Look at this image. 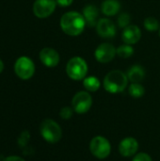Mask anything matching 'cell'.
Returning <instances> with one entry per match:
<instances>
[{
  "mask_svg": "<svg viewBox=\"0 0 160 161\" xmlns=\"http://www.w3.org/2000/svg\"><path fill=\"white\" fill-rule=\"evenodd\" d=\"M144 26L148 31H157L159 28V22L155 17H148L144 20Z\"/></svg>",
  "mask_w": 160,
  "mask_h": 161,
  "instance_id": "cell-20",
  "label": "cell"
},
{
  "mask_svg": "<svg viewBox=\"0 0 160 161\" xmlns=\"http://www.w3.org/2000/svg\"><path fill=\"white\" fill-rule=\"evenodd\" d=\"M83 86L85 87V89L87 91L94 92H97L99 90V88H100V81L95 76L85 77L84 81H83Z\"/></svg>",
  "mask_w": 160,
  "mask_h": 161,
  "instance_id": "cell-17",
  "label": "cell"
},
{
  "mask_svg": "<svg viewBox=\"0 0 160 161\" xmlns=\"http://www.w3.org/2000/svg\"><path fill=\"white\" fill-rule=\"evenodd\" d=\"M86 25L83 14L76 11H68L64 13L60 19V27L64 33L69 36L80 35Z\"/></svg>",
  "mask_w": 160,
  "mask_h": 161,
  "instance_id": "cell-1",
  "label": "cell"
},
{
  "mask_svg": "<svg viewBox=\"0 0 160 161\" xmlns=\"http://www.w3.org/2000/svg\"><path fill=\"white\" fill-rule=\"evenodd\" d=\"M92 106V97L88 92H78L72 100V108L78 114L86 113Z\"/></svg>",
  "mask_w": 160,
  "mask_h": 161,
  "instance_id": "cell-7",
  "label": "cell"
},
{
  "mask_svg": "<svg viewBox=\"0 0 160 161\" xmlns=\"http://www.w3.org/2000/svg\"><path fill=\"white\" fill-rule=\"evenodd\" d=\"M96 31L104 39H111L116 34V26L113 22L108 18H102L96 25Z\"/></svg>",
  "mask_w": 160,
  "mask_h": 161,
  "instance_id": "cell-11",
  "label": "cell"
},
{
  "mask_svg": "<svg viewBox=\"0 0 160 161\" xmlns=\"http://www.w3.org/2000/svg\"><path fill=\"white\" fill-rule=\"evenodd\" d=\"M2 161H25L23 158L18 157V156H9L4 158Z\"/></svg>",
  "mask_w": 160,
  "mask_h": 161,
  "instance_id": "cell-25",
  "label": "cell"
},
{
  "mask_svg": "<svg viewBox=\"0 0 160 161\" xmlns=\"http://www.w3.org/2000/svg\"><path fill=\"white\" fill-rule=\"evenodd\" d=\"M121 5L118 0H105L102 4V12L107 16L116 15L120 10Z\"/></svg>",
  "mask_w": 160,
  "mask_h": 161,
  "instance_id": "cell-16",
  "label": "cell"
},
{
  "mask_svg": "<svg viewBox=\"0 0 160 161\" xmlns=\"http://www.w3.org/2000/svg\"><path fill=\"white\" fill-rule=\"evenodd\" d=\"M139 150V142L133 137H127L121 141L119 144V152L124 158L135 156Z\"/></svg>",
  "mask_w": 160,
  "mask_h": 161,
  "instance_id": "cell-10",
  "label": "cell"
},
{
  "mask_svg": "<svg viewBox=\"0 0 160 161\" xmlns=\"http://www.w3.org/2000/svg\"><path fill=\"white\" fill-rule=\"evenodd\" d=\"M40 133L43 140L49 143H57L62 137L61 127L52 119H45L41 122L40 125Z\"/></svg>",
  "mask_w": 160,
  "mask_h": 161,
  "instance_id": "cell-3",
  "label": "cell"
},
{
  "mask_svg": "<svg viewBox=\"0 0 160 161\" xmlns=\"http://www.w3.org/2000/svg\"><path fill=\"white\" fill-rule=\"evenodd\" d=\"M133 54H134V48L130 44L121 45L120 47L117 48V55L120 58H127L131 57Z\"/></svg>",
  "mask_w": 160,
  "mask_h": 161,
  "instance_id": "cell-19",
  "label": "cell"
},
{
  "mask_svg": "<svg viewBox=\"0 0 160 161\" xmlns=\"http://www.w3.org/2000/svg\"><path fill=\"white\" fill-rule=\"evenodd\" d=\"M132 161H153V159L147 153H139L134 156Z\"/></svg>",
  "mask_w": 160,
  "mask_h": 161,
  "instance_id": "cell-24",
  "label": "cell"
},
{
  "mask_svg": "<svg viewBox=\"0 0 160 161\" xmlns=\"http://www.w3.org/2000/svg\"><path fill=\"white\" fill-rule=\"evenodd\" d=\"M14 71L19 78L27 80L34 75L35 64L31 58L27 57H20L15 62Z\"/></svg>",
  "mask_w": 160,
  "mask_h": 161,
  "instance_id": "cell-6",
  "label": "cell"
},
{
  "mask_svg": "<svg viewBox=\"0 0 160 161\" xmlns=\"http://www.w3.org/2000/svg\"><path fill=\"white\" fill-rule=\"evenodd\" d=\"M30 140V134L27 130H25L21 133L18 138V145L21 147H25Z\"/></svg>",
  "mask_w": 160,
  "mask_h": 161,
  "instance_id": "cell-23",
  "label": "cell"
},
{
  "mask_svg": "<svg viewBox=\"0 0 160 161\" xmlns=\"http://www.w3.org/2000/svg\"><path fill=\"white\" fill-rule=\"evenodd\" d=\"M159 36H160V29H159Z\"/></svg>",
  "mask_w": 160,
  "mask_h": 161,
  "instance_id": "cell-28",
  "label": "cell"
},
{
  "mask_svg": "<svg viewBox=\"0 0 160 161\" xmlns=\"http://www.w3.org/2000/svg\"><path fill=\"white\" fill-rule=\"evenodd\" d=\"M40 59L43 65L49 68L56 67L59 62V55L53 48H43L40 52Z\"/></svg>",
  "mask_w": 160,
  "mask_h": 161,
  "instance_id": "cell-12",
  "label": "cell"
},
{
  "mask_svg": "<svg viewBox=\"0 0 160 161\" xmlns=\"http://www.w3.org/2000/svg\"><path fill=\"white\" fill-rule=\"evenodd\" d=\"M128 92L132 97L140 98V97L143 96V94L145 92V90H144V87L141 84H140V83H132L129 86Z\"/></svg>",
  "mask_w": 160,
  "mask_h": 161,
  "instance_id": "cell-18",
  "label": "cell"
},
{
  "mask_svg": "<svg viewBox=\"0 0 160 161\" xmlns=\"http://www.w3.org/2000/svg\"><path fill=\"white\" fill-rule=\"evenodd\" d=\"M0 161H1V160H0Z\"/></svg>",
  "mask_w": 160,
  "mask_h": 161,
  "instance_id": "cell-29",
  "label": "cell"
},
{
  "mask_svg": "<svg viewBox=\"0 0 160 161\" xmlns=\"http://www.w3.org/2000/svg\"><path fill=\"white\" fill-rule=\"evenodd\" d=\"M74 108L70 107H64L60 109L59 111V116L63 120H69L73 117L74 115Z\"/></svg>",
  "mask_w": 160,
  "mask_h": 161,
  "instance_id": "cell-22",
  "label": "cell"
},
{
  "mask_svg": "<svg viewBox=\"0 0 160 161\" xmlns=\"http://www.w3.org/2000/svg\"><path fill=\"white\" fill-rule=\"evenodd\" d=\"M128 83L127 75L119 70L109 72L104 78V88L109 93H119L125 90Z\"/></svg>",
  "mask_w": 160,
  "mask_h": 161,
  "instance_id": "cell-2",
  "label": "cell"
},
{
  "mask_svg": "<svg viewBox=\"0 0 160 161\" xmlns=\"http://www.w3.org/2000/svg\"><path fill=\"white\" fill-rule=\"evenodd\" d=\"M122 38L125 44H135L141 40V31L139 26L135 25H129L128 26L124 28Z\"/></svg>",
  "mask_w": 160,
  "mask_h": 161,
  "instance_id": "cell-13",
  "label": "cell"
},
{
  "mask_svg": "<svg viewBox=\"0 0 160 161\" xmlns=\"http://www.w3.org/2000/svg\"><path fill=\"white\" fill-rule=\"evenodd\" d=\"M56 1H57V4L61 7H68L73 3L74 0H56Z\"/></svg>",
  "mask_w": 160,
  "mask_h": 161,
  "instance_id": "cell-26",
  "label": "cell"
},
{
  "mask_svg": "<svg viewBox=\"0 0 160 161\" xmlns=\"http://www.w3.org/2000/svg\"><path fill=\"white\" fill-rule=\"evenodd\" d=\"M3 70H4V63H3V61L0 59V74L3 72Z\"/></svg>",
  "mask_w": 160,
  "mask_h": 161,
  "instance_id": "cell-27",
  "label": "cell"
},
{
  "mask_svg": "<svg viewBox=\"0 0 160 161\" xmlns=\"http://www.w3.org/2000/svg\"><path fill=\"white\" fill-rule=\"evenodd\" d=\"M130 21H131V17H130V15H129L128 13L124 12V13H122V14L119 16V18H118V24H119V26H120V27H124V28H125L126 26H128V25H129Z\"/></svg>",
  "mask_w": 160,
  "mask_h": 161,
  "instance_id": "cell-21",
  "label": "cell"
},
{
  "mask_svg": "<svg viewBox=\"0 0 160 161\" xmlns=\"http://www.w3.org/2000/svg\"><path fill=\"white\" fill-rule=\"evenodd\" d=\"M90 151L95 158L105 159L110 155L111 145L107 138L103 136H96L90 142Z\"/></svg>",
  "mask_w": 160,
  "mask_h": 161,
  "instance_id": "cell-5",
  "label": "cell"
},
{
  "mask_svg": "<svg viewBox=\"0 0 160 161\" xmlns=\"http://www.w3.org/2000/svg\"><path fill=\"white\" fill-rule=\"evenodd\" d=\"M117 54V49L110 43H102L95 50V58L101 63L110 62L115 55Z\"/></svg>",
  "mask_w": 160,
  "mask_h": 161,
  "instance_id": "cell-9",
  "label": "cell"
},
{
  "mask_svg": "<svg viewBox=\"0 0 160 161\" xmlns=\"http://www.w3.org/2000/svg\"><path fill=\"white\" fill-rule=\"evenodd\" d=\"M83 16L89 26H96L98 23V8L94 5H88L83 9Z\"/></svg>",
  "mask_w": 160,
  "mask_h": 161,
  "instance_id": "cell-14",
  "label": "cell"
},
{
  "mask_svg": "<svg viewBox=\"0 0 160 161\" xmlns=\"http://www.w3.org/2000/svg\"><path fill=\"white\" fill-rule=\"evenodd\" d=\"M56 0H36L33 4V12L38 18H47L56 9Z\"/></svg>",
  "mask_w": 160,
  "mask_h": 161,
  "instance_id": "cell-8",
  "label": "cell"
},
{
  "mask_svg": "<svg viewBox=\"0 0 160 161\" xmlns=\"http://www.w3.org/2000/svg\"><path fill=\"white\" fill-rule=\"evenodd\" d=\"M67 75L73 80H82L88 73V65L85 59L80 57L71 58L66 65Z\"/></svg>",
  "mask_w": 160,
  "mask_h": 161,
  "instance_id": "cell-4",
  "label": "cell"
},
{
  "mask_svg": "<svg viewBox=\"0 0 160 161\" xmlns=\"http://www.w3.org/2000/svg\"><path fill=\"white\" fill-rule=\"evenodd\" d=\"M126 75L132 83H140L145 76V71L141 65H134L128 70Z\"/></svg>",
  "mask_w": 160,
  "mask_h": 161,
  "instance_id": "cell-15",
  "label": "cell"
}]
</instances>
